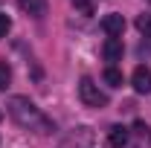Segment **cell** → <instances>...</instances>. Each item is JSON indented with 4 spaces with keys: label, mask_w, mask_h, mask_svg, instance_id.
Wrapping results in <instances>:
<instances>
[{
    "label": "cell",
    "mask_w": 151,
    "mask_h": 148,
    "mask_svg": "<svg viewBox=\"0 0 151 148\" xmlns=\"http://www.w3.org/2000/svg\"><path fill=\"white\" fill-rule=\"evenodd\" d=\"M6 111H9V116L18 122L20 128L38 131V134H52V131H55V125H52V122L41 113V108H38L35 102H29L26 96H12L9 105H6Z\"/></svg>",
    "instance_id": "1"
},
{
    "label": "cell",
    "mask_w": 151,
    "mask_h": 148,
    "mask_svg": "<svg viewBox=\"0 0 151 148\" xmlns=\"http://www.w3.org/2000/svg\"><path fill=\"white\" fill-rule=\"evenodd\" d=\"M78 99H81L87 108H105V105H108V96L99 90V84H96L93 78H87V75L78 81Z\"/></svg>",
    "instance_id": "2"
},
{
    "label": "cell",
    "mask_w": 151,
    "mask_h": 148,
    "mask_svg": "<svg viewBox=\"0 0 151 148\" xmlns=\"http://www.w3.org/2000/svg\"><path fill=\"white\" fill-rule=\"evenodd\" d=\"M102 29H105L108 38H122V32H125V18L116 15V12H111V15L102 18Z\"/></svg>",
    "instance_id": "3"
},
{
    "label": "cell",
    "mask_w": 151,
    "mask_h": 148,
    "mask_svg": "<svg viewBox=\"0 0 151 148\" xmlns=\"http://www.w3.org/2000/svg\"><path fill=\"white\" fill-rule=\"evenodd\" d=\"M122 52H125L122 38H108L105 47H102V55H105V61H111V67L116 64V61H122Z\"/></svg>",
    "instance_id": "4"
},
{
    "label": "cell",
    "mask_w": 151,
    "mask_h": 148,
    "mask_svg": "<svg viewBox=\"0 0 151 148\" xmlns=\"http://www.w3.org/2000/svg\"><path fill=\"white\" fill-rule=\"evenodd\" d=\"M131 87H134L137 93H151V70H148V67H142V64H139V67L134 70Z\"/></svg>",
    "instance_id": "5"
},
{
    "label": "cell",
    "mask_w": 151,
    "mask_h": 148,
    "mask_svg": "<svg viewBox=\"0 0 151 148\" xmlns=\"http://www.w3.org/2000/svg\"><path fill=\"white\" fill-rule=\"evenodd\" d=\"M18 6L29 15V18H41V15H47L50 0H18Z\"/></svg>",
    "instance_id": "6"
},
{
    "label": "cell",
    "mask_w": 151,
    "mask_h": 148,
    "mask_svg": "<svg viewBox=\"0 0 151 148\" xmlns=\"http://www.w3.org/2000/svg\"><path fill=\"white\" fill-rule=\"evenodd\" d=\"M128 134H131L128 128H122V125H113V128L108 131V145H113V148H122L125 142H128Z\"/></svg>",
    "instance_id": "7"
},
{
    "label": "cell",
    "mask_w": 151,
    "mask_h": 148,
    "mask_svg": "<svg viewBox=\"0 0 151 148\" xmlns=\"http://www.w3.org/2000/svg\"><path fill=\"white\" fill-rule=\"evenodd\" d=\"M102 78H105L111 87H122V81H125V78H122V70H116V67H108Z\"/></svg>",
    "instance_id": "8"
},
{
    "label": "cell",
    "mask_w": 151,
    "mask_h": 148,
    "mask_svg": "<svg viewBox=\"0 0 151 148\" xmlns=\"http://www.w3.org/2000/svg\"><path fill=\"white\" fill-rule=\"evenodd\" d=\"M134 134H137L139 139H148V145H151V128L145 122H134Z\"/></svg>",
    "instance_id": "9"
},
{
    "label": "cell",
    "mask_w": 151,
    "mask_h": 148,
    "mask_svg": "<svg viewBox=\"0 0 151 148\" xmlns=\"http://www.w3.org/2000/svg\"><path fill=\"white\" fill-rule=\"evenodd\" d=\"M137 29H139L142 35L151 38V15H139V18H137Z\"/></svg>",
    "instance_id": "10"
},
{
    "label": "cell",
    "mask_w": 151,
    "mask_h": 148,
    "mask_svg": "<svg viewBox=\"0 0 151 148\" xmlns=\"http://www.w3.org/2000/svg\"><path fill=\"white\" fill-rule=\"evenodd\" d=\"M9 81H12V70H9V64H6V61H0V90H3Z\"/></svg>",
    "instance_id": "11"
},
{
    "label": "cell",
    "mask_w": 151,
    "mask_h": 148,
    "mask_svg": "<svg viewBox=\"0 0 151 148\" xmlns=\"http://www.w3.org/2000/svg\"><path fill=\"white\" fill-rule=\"evenodd\" d=\"M9 29H12V18L9 15H0V38L9 35Z\"/></svg>",
    "instance_id": "12"
},
{
    "label": "cell",
    "mask_w": 151,
    "mask_h": 148,
    "mask_svg": "<svg viewBox=\"0 0 151 148\" xmlns=\"http://www.w3.org/2000/svg\"><path fill=\"white\" fill-rule=\"evenodd\" d=\"M73 3H76V9H81L84 15H93V3L90 0H73Z\"/></svg>",
    "instance_id": "13"
},
{
    "label": "cell",
    "mask_w": 151,
    "mask_h": 148,
    "mask_svg": "<svg viewBox=\"0 0 151 148\" xmlns=\"http://www.w3.org/2000/svg\"><path fill=\"white\" fill-rule=\"evenodd\" d=\"M0 119H3V113H0Z\"/></svg>",
    "instance_id": "14"
}]
</instances>
